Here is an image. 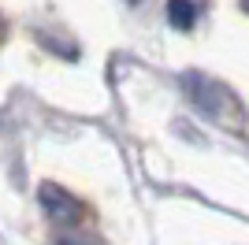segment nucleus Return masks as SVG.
<instances>
[{
  "mask_svg": "<svg viewBox=\"0 0 249 245\" xmlns=\"http://www.w3.org/2000/svg\"><path fill=\"white\" fill-rule=\"evenodd\" d=\"M242 8H246V11H249V0H242Z\"/></svg>",
  "mask_w": 249,
  "mask_h": 245,
  "instance_id": "nucleus-4",
  "label": "nucleus"
},
{
  "mask_svg": "<svg viewBox=\"0 0 249 245\" xmlns=\"http://www.w3.org/2000/svg\"><path fill=\"white\" fill-rule=\"evenodd\" d=\"M37 201H41L49 223H56V227H78V219H82V204L74 201L63 186H56V182H41Z\"/></svg>",
  "mask_w": 249,
  "mask_h": 245,
  "instance_id": "nucleus-2",
  "label": "nucleus"
},
{
  "mask_svg": "<svg viewBox=\"0 0 249 245\" xmlns=\"http://www.w3.org/2000/svg\"><path fill=\"white\" fill-rule=\"evenodd\" d=\"M197 19V4L194 0H167V22L175 30H190Z\"/></svg>",
  "mask_w": 249,
  "mask_h": 245,
  "instance_id": "nucleus-3",
  "label": "nucleus"
},
{
  "mask_svg": "<svg viewBox=\"0 0 249 245\" xmlns=\"http://www.w3.org/2000/svg\"><path fill=\"white\" fill-rule=\"evenodd\" d=\"M182 86H186L190 101L197 104V112H205L208 119L223 122V126H242V108H238V101H234V93L227 86H219V82L205 78L197 71H190L182 78Z\"/></svg>",
  "mask_w": 249,
  "mask_h": 245,
  "instance_id": "nucleus-1",
  "label": "nucleus"
}]
</instances>
